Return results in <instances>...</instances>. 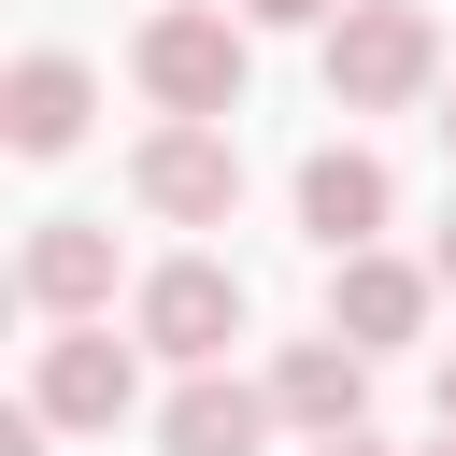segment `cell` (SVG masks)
Here are the masks:
<instances>
[{"label": "cell", "mask_w": 456, "mask_h": 456, "mask_svg": "<svg viewBox=\"0 0 456 456\" xmlns=\"http://www.w3.org/2000/svg\"><path fill=\"white\" fill-rule=\"evenodd\" d=\"M428 456H456V428H442V442H428Z\"/></svg>", "instance_id": "obj_18"}, {"label": "cell", "mask_w": 456, "mask_h": 456, "mask_svg": "<svg viewBox=\"0 0 456 456\" xmlns=\"http://www.w3.org/2000/svg\"><path fill=\"white\" fill-rule=\"evenodd\" d=\"M128 200H142L157 228H228V214H242V142H228L214 114H157V128L128 142Z\"/></svg>", "instance_id": "obj_4"}, {"label": "cell", "mask_w": 456, "mask_h": 456, "mask_svg": "<svg viewBox=\"0 0 456 456\" xmlns=\"http://www.w3.org/2000/svg\"><path fill=\"white\" fill-rule=\"evenodd\" d=\"M256 385H271V413H285L299 442H342V428H370V356H356L342 328H314V342H285V356H271Z\"/></svg>", "instance_id": "obj_8"}, {"label": "cell", "mask_w": 456, "mask_h": 456, "mask_svg": "<svg viewBox=\"0 0 456 456\" xmlns=\"http://www.w3.org/2000/svg\"><path fill=\"white\" fill-rule=\"evenodd\" d=\"M314 43H328V100H342V114H399V100L442 86V28H428V0H342Z\"/></svg>", "instance_id": "obj_2"}, {"label": "cell", "mask_w": 456, "mask_h": 456, "mask_svg": "<svg viewBox=\"0 0 456 456\" xmlns=\"http://www.w3.org/2000/svg\"><path fill=\"white\" fill-rule=\"evenodd\" d=\"M385 214H399V171H385L370 142H314V157H299V228H314L328 256H370Z\"/></svg>", "instance_id": "obj_7"}, {"label": "cell", "mask_w": 456, "mask_h": 456, "mask_svg": "<svg viewBox=\"0 0 456 456\" xmlns=\"http://www.w3.org/2000/svg\"><path fill=\"white\" fill-rule=\"evenodd\" d=\"M285 413H271V385H242V370H185L171 399H157V456H256Z\"/></svg>", "instance_id": "obj_11"}, {"label": "cell", "mask_w": 456, "mask_h": 456, "mask_svg": "<svg viewBox=\"0 0 456 456\" xmlns=\"http://www.w3.org/2000/svg\"><path fill=\"white\" fill-rule=\"evenodd\" d=\"M242 328H256V299H242L228 256H157V271L128 285V342H157L171 370H228Z\"/></svg>", "instance_id": "obj_3"}, {"label": "cell", "mask_w": 456, "mask_h": 456, "mask_svg": "<svg viewBox=\"0 0 456 456\" xmlns=\"http://www.w3.org/2000/svg\"><path fill=\"white\" fill-rule=\"evenodd\" d=\"M86 114H100V71H86V57L28 43V57L0 71V142H14V157H71V142H86Z\"/></svg>", "instance_id": "obj_9"}, {"label": "cell", "mask_w": 456, "mask_h": 456, "mask_svg": "<svg viewBox=\"0 0 456 456\" xmlns=\"http://www.w3.org/2000/svg\"><path fill=\"white\" fill-rule=\"evenodd\" d=\"M43 428H57V413H43V399H14V413H0V456H43Z\"/></svg>", "instance_id": "obj_13"}, {"label": "cell", "mask_w": 456, "mask_h": 456, "mask_svg": "<svg viewBox=\"0 0 456 456\" xmlns=\"http://www.w3.org/2000/svg\"><path fill=\"white\" fill-rule=\"evenodd\" d=\"M428 299H442V271H413V256H328V328L356 342V356H385V342H413L428 328Z\"/></svg>", "instance_id": "obj_10"}, {"label": "cell", "mask_w": 456, "mask_h": 456, "mask_svg": "<svg viewBox=\"0 0 456 456\" xmlns=\"http://www.w3.org/2000/svg\"><path fill=\"white\" fill-rule=\"evenodd\" d=\"M28 399H43L57 428H128L142 370H128V342L86 314V328H43V356H28Z\"/></svg>", "instance_id": "obj_6"}, {"label": "cell", "mask_w": 456, "mask_h": 456, "mask_svg": "<svg viewBox=\"0 0 456 456\" xmlns=\"http://www.w3.org/2000/svg\"><path fill=\"white\" fill-rule=\"evenodd\" d=\"M314 456H385V442H370V428H342V442H314Z\"/></svg>", "instance_id": "obj_14"}, {"label": "cell", "mask_w": 456, "mask_h": 456, "mask_svg": "<svg viewBox=\"0 0 456 456\" xmlns=\"http://www.w3.org/2000/svg\"><path fill=\"white\" fill-rule=\"evenodd\" d=\"M14 285H28V314H43V328L114 314V214H43V228H28V256H14Z\"/></svg>", "instance_id": "obj_5"}, {"label": "cell", "mask_w": 456, "mask_h": 456, "mask_svg": "<svg viewBox=\"0 0 456 456\" xmlns=\"http://www.w3.org/2000/svg\"><path fill=\"white\" fill-rule=\"evenodd\" d=\"M442 428H456V342H442Z\"/></svg>", "instance_id": "obj_16"}, {"label": "cell", "mask_w": 456, "mask_h": 456, "mask_svg": "<svg viewBox=\"0 0 456 456\" xmlns=\"http://www.w3.org/2000/svg\"><path fill=\"white\" fill-rule=\"evenodd\" d=\"M442 157H456V100H442Z\"/></svg>", "instance_id": "obj_17"}, {"label": "cell", "mask_w": 456, "mask_h": 456, "mask_svg": "<svg viewBox=\"0 0 456 456\" xmlns=\"http://www.w3.org/2000/svg\"><path fill=\"white\" fill-rule=\"evenodd\" d=\"M342 0H242V28H328Z\"/></svg>", "instance_id": "obj_12"}, {"label": "cell", "mask_w": 456, "mask_h": 456, "mask_svg": "<svg viewBox=\"0 0 456 456\" xmlns=\"http://www.w3.org/2000/svg\"><path fill=\"white\" fill-rule=\"evenodd\" d=\"M428 271H442V285H456V214H442V242H428Z\"/></svg>", "instance_id": "obj_15"}, {"label": "cell", "mask_w": 456, "mask_h": 456, "mask_svg": "<svg viewBox=\"0 0 456 456\" xmlns=\"http://www.w3.org/2000/svg\"><path fill=\"white\" fill-rule=\"evenodd\" d=\"M128 71H142L157 114H214V128H228L242 86H256V28H242V0H171V14H142Z\"/></svg>", "instance_id": "obj_1"}]
</instances>
